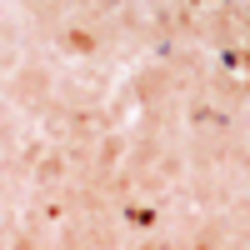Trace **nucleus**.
Masks as SVG:
<instances>
[]
</instances>
